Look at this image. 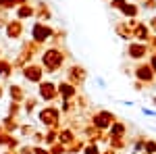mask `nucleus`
Masks as SVG:
<instances>
[{
  "label": "nucleus",
  "mask_w": 156,
  "mask_h": 154,
  "mask_svg": "<svg viewBox=\"0 0 156 154\" xmlns=\"http://www.w3.org/2000/svg\"><path fill=\"white\" fill-rule=\"evenodd\" d=\"M94 127L100 131H104V129H110V125L115 123V115L110 113V110H98L96 115H94Z\"/></svg>",
  "instance_id": "nucleus-1"
},
{
  "label": "nucleus",
  "mask_w": 156,
  "mask_h": 154,
  "mask_svg": "<svg viewBox=\"0 0 156 154\" xmlns=\"http://www.w3.org/2000/svg\"><path fill=\"white\" fill-rule=\"evenodd\" d=\"M154 75H156V73L152 71L150 63H142V65H137V67H135V77H137V81L152 83V81H154Z\"/></svg>",
  "instance_id": "nucleus-2"
},
{
  "label": "nucleus",
  "mask_w": 156,
  "mask_h": 154,
  "mask_svg": "<svg viewBox=\"0 0 156 154\" xmlns=\"http://www.w3.org/2000/svg\"><path fill=\"white\" fill-rule=\"evenodd\" d=\"M127 54L135 60L144 59L146 54H148V44H144V42H131V44L127 46Z\"/></svg>",
  "instance_id": "nucleus-3"
},
{
  "label": "nucleus",
  "mask_w": 156,
  "mask_h": 154,
  "mask_svg": "<svg viewBox=\"0 0 156 154\" xmlns=\"http://www.w3.org/2000/svg\"><path fill=\"white\" fill-rule=\"evenodd\" d=\"M44 63H46V67H48L50 71H56L60 67V63H62V54L56 52V50H50L44 54Z\"/></svg>",
  "instance_id": "nucleus-4"
},
{
  "label": "nucleus",
  "mask_w": 156,
  "mask_h": 154,
  "mask_svg": "<svg viewBox=\"0 0 156 154\" xmlns=\"http://www.w3.org/2000/svg\"><path fill=\"white\" fill-rule=\"evenodd\" d=\"M131 36L135 38V42H148L150 40V25H146V23H137L135 27H133V31H131Z\"/></svg>",
  "instance_id": "nucleus-5"
},
{
  "label": "nucleus",
  "mask_w": 156,
  "mask_h": 154,
  "mask_svg": "<svg viewBox=\"0 0 156 154\" xmlns=\"http://www.w3.org/2000/svg\"><path fill=\"white\" fill-rule=\"evenodd\" d=\"M110 138H125V133H127V127L121 123V121H115L112 125H110Z\"/></svg>",
  "instance_id": "nucleus-6"
},
{
  "label": "nucleus",
  "mask_w": 156,
  "mask_h": 154,
  "mask_svg": "<svg viewBox=\"0 0 156 154\" xmlns=\"http://www.w3.org/2000/svg\"><path fill=\"white\" fill-rule=\"evenodd\" d=\"M40 117H42L44 123H50V125H52V123H56V121H58V113H56L54 108H46Z\"/></svg>",
  "instance_id": "nucleus-7"
},
{
  "label": "nucleus",
  "mask_w": 156,
  "mask_h": 154,
  "mask_svg": "<svg viewBox=\"0 0 156 154\" xmlns=\"http://www.w3.org/2000/svg\"><path fill=\"white\" fill-rule=\"evenodd\" d=\"M50 34H52L50 27H42V25H36V27H34V38H36V40H48Z\"/></svg>",
  "instance_id": "nucleus-8"
},
{
  "label": "nucleus",
  "mask_w": 156,
  "mask_h": 154,
  "mask_svg": "<svg viewBox=\"0 0 156 154\" xmlns=\"http://www.w3.org/2000/svg\"><path fill=\"white\" fill-rule=\"evenodd\" d=\"M40 94H42V98H46V100H52L54 98V85L52 83H44L40 88Z\"/></svg>",
  "instance_id": "nucleus-9"
},
{
  "label": "nucleus",
  "mask_w": 156,
  "mask_h": 154,
  "mask_svg": "<svg viewBox=\"0 0 156 154\" xmlns=\"http://www.w3.org/2000/svg\"><path fill=\"white\" fill-rule=\"evenodd\" d=\"M58 92L62 94V98H73L75 96V88H73V83H60Z\"/></svg>",
  "instance_id": "nucleus-10"
},
{
  "label": "nucleus",
  "mask_w": 156,
  "mask_h": 154,
  "mask_svg": "<svg viewBox=\"0 0 156 154\" xmlns=\"http://www.w3.org/2000/svg\"><path fill=\"white\" fill-rule=\"evenodd\" d=\"M117 34H119L123 40H129V38H133V36H131V27H129V23L117 25Z\"/></svg>",
  "instance_id": "nucleus-11"
},
{
  "label": "nucleus",
  "mask_w": 156,
  "mask_h": 154,
  "mask_svg": "<svg viewBox=\"0 0 156 154\" xmlns=\"http://www.w3.org/2000/svg\"><path fill=\"white\" fill-rule=\"evenodd\" d=\"M121 13H123L125 17H131V19H135V17H137V6H135V4H131V2H127V4L121 9Z\"/></svg>",
  "instance_id": "nucleus-12"
},
{
  "label": "nucleus",
  "mask_w": 156,
  "mask_h": 154,
  "mask_svg": "<svg viewBox=\"0 0 156 154\" xmlns=\"http://www.w3.org/2000/svg\"><path fill=\"white\" fill-rule=\"evenodd\" d=\"M71 77H73V81H75V83H81L85 79V71L81 69V67H73V69H71Z\"/></svg>",
  "instance_id": "nucleus-13"
},
{
  "label": "nucleus",
  "mask_w": 156,
  "mask_h": 154,
  "mask_svg": "<svg viewBox=\"0 0 156 154\" xmlns=\"http://www.w3.org/2000/svg\"><path fill=\"white\" fill-rule=\"evenodd\" d=\"M110 148L112 150H123L125 148V138H112L110 140Z\"/></svg>",
  "instance_id": "nucleus-14"
},
{
  "label": "nucleus",
  "mask_w": 156,
  "mask_h": 154,
  "mask_svg": "<svg viewBox=\"0 0 156 154\" xmlns=\"http://www.w3.org/2000/svg\"><path fill=\"white\" fill-rule=\"evenodd\" d=\"M144 146H146V138H137L135 140V144H133V154H137V152H144Z\"/></svg>",
  "instance_id": "nucleus-15"
},
{
  "label": "nucleus",
  "mask_w": 156,
  "mask_h": 154,
  "mask_svg": "<svg viewBox=\"0 0 156 154\" xmlns=\"http://www.w3.org/2000/svg\"><path fill=\"white\" fill-rule=\"evenodd\" d=\"M25 77H27V79H34V81H37V79H40V69H36V67L27 69V71H25Z\"/></svg>",
  "instance_id": "nucleus-16"
},
{
  "label": "nucleus",
  "mask_w": 156,
  "mask_h": 154,
  "mask_svg": "<svg viewBox=\"0 0 156 154\" xmlns=\"http://www.w3.org/2000/svg\"><path fill=\"white\" fill-rule=\"evenodd\" d=\"M144 154H156V142H154V140H146Z\"/></svg>",
  "instance_id": "nucleus-17"
},
{
  "label": "nucleus",
  "mask_w": 156,
  "mask_h": 154,
  "mask_svg": "<svg viewBox=\"0 0 156 154\" xmlns=\"http://www.w3.org/2000/svg\"><path fill=\"white\" fill-rule=\"evenodd\" d=\"M75 138H73V133L69 129H65L62 133H60V142H65V144H69V142H73Z\"/></svg>",
  "instance_id": "nucleus-18"
},
{
  "label": "nucleus",
  "mask_w": 156,
  "mask_h": 154,
  "mask_svg": "<svg viewBox=\"0 0 156 154\" xmlns=\"http://www.w3.org/2000/svg\"><path fill=\"white\" fill-rule=\"evenodd\" d=\"M146 44H148V52L150 54H156V36H150V40Z\"/></svg>",
  "instance_id": "nucleus-19"
},
{
  "label": "nucleus",
  "mask_w": 156,
  "mask_h": 154,
  "mask_svg": "<svg viewBox=\"0 0 156 154\" xmlns=\"http://www.w3.org/2000/svg\"><path fill=\"white\" fill-rule=\"evenodd\" d=\"M83 154H102V152L98 150L96 144H90V146H85V148H83Z\"/></svg>",
  "instance_id": "nucleus-20"
},
{
  "label": "nucleus",
  "mask_w": 156,
  "mask_h": 154,
  "mask_svg": "<svg viewBox=\"0 0 156 154\" xmlns=\"http://www.w3.org/2000/svg\"><path fill=\"white\" fill-rule=\"evenodd\" d=\"M110 4H112V9H123L125 4H127V0H110Z\"/></svg>",
  "instance_id": "nucleus-21"
},
{
  "label": "nucleus",
  "mask_w": 156,
  "mask_h": 154,
  "mask_svg": "<svg viewBox=\"0 0 156 154\" xmlns=\"http://www.w3.org/2000/svg\"><path fill=\"white\" fill-rule=\"evenodd\" d=\"M150 67H152V71L156 73V54H150Z\"/></svg>",
  "instance_id": "nucleus-22"
},
{
  "label": "nucleus",
  "mask_w": 156,
  "mask_h": 154,
  "mask_svg": "<svg viewBox=\"0 0 156 154\" xmlns=\"http://www.w3.org/2000/svg\"><path fill=\"white\" fill-rule=\"evenodd\" d=\"M146 9H156V0H144Z\"/></svg>",
  "instance_id": "nucleus-23"
},
{
  "label": "nucleus",
  "mask_w": 156,
  "mask_h": 154,
  "mask_svg": "<svg viewBox=\"0 0 156 154\" xmlns=\"http://www.w3.org/2000/svg\"><path fill=\"white\" fill-rule=\"evenodd\" d=\"M96 83H98V85H100V88H106V81H104L102 77H96Z\"/></svg>",
  "instance_id": "nucleus-24"
},
{
  "label": "nucleus",
  "mask_w": 156,
  "mask_h": 154,
  "mask_svg": "<svg viewBox=\"0 0 156 154\" xmlns=\"http://www.w3.org/2000/svg\"><path fill=\"white\" fill-rule=\"evenodd\" d=\"M133 90H137V92H142V90H144V83H142V81H135V88H133Z\"/></svg>",
  "instance_id": "nucleus-25"
},
{
  "label": "nucleus",
  "mask_w": 156,
  "mask_h": 154,
  "mask_svg": "<svg viewBox=\"0 0 156 154\" xmlns=\"http://www.w3.org/2000/svg\"><path fill=\"white\" fill-rule=\"evenodd\" d=\"M150 29H154V31H156V17L152 19V21H150Z\"/></svg>",
  "instance_id": "nucleus-26"
},
{
  "label": "nucleus",
  "mask_w": 156,
  "mask_h": 154,
  "mask_svg": "<svg viewBox=\"0 0 156 154\" xmlns=\"http://www.w3.org/2000/svg\"><path fill=\"white\" fill-rule=\"evenodd\" d=\"M102 154H117V150H112V148H110V150H106V152H102Z\"/></svg>",
  "instance_id": "nucleus-27"
},
{
  "label": "nucleus",
  "mask_w": 156,
  "mask_h": 154,
  "mask_svg": "<svg viewBox=\"0 0 156 154\" xmlns=\"http://www.w3.org/2000/svg\"><path fill=\"white\" fill-rule=\"evenodd\" d=\"M154 104H156V96H154Z\"/></svg>",
  "instance_id": "nucleus-28"
}]
</instances>
